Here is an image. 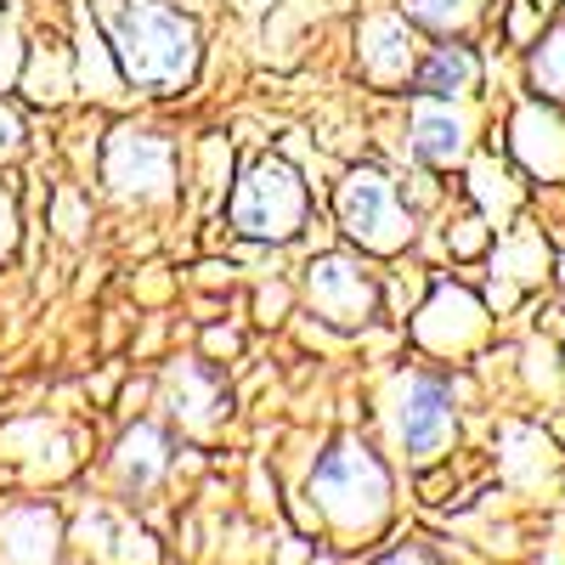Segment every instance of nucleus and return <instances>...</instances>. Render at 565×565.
I'll use <instances>...</instances> for the list:
<instances>
[{
  "mask_svg": "<svg viewBox=\"0 0 565 565\" xmlns=\"http://www.w3.org/2000/svg\"><path fill=\"white\" fill-rule=\"evenodd\" d=\"M108 52L141 97H175L199 74V23L164 0H90Z\"/></svg>",
  "mask_w": 565,
  "mask_h": 565,
  "instance_id": "1",
  "label": "nucleus"
},
{
  "mask_svg": "<svg viewBox=\"0 0 565 565\" xmlns=\"http://www.w3.org/2000/svg\"><path fill=\"white\" fill-rule=\"evenodd\" d=\"M362 40H367V52H362V74L367 79L396 85V79L413 74V34H407L402 18H373L362 29Z\"/></svg>",
  "mask_w": 565,
  "mask_h": 565,
  "instance_id": "13",
  "label": "nucleus"
},
{
  "mask_svg": "<svg viewBox=\"0 0 565 565\" xmlns=\"http://www.w3.org/2000/svg\"><path fill=\"white\" fill-rule=\"evenodd\" d=\"M232 232L255 244H295L306 221H311V193L306 181L282 164V159H260L244 170V181L232 186Z\"/></svg>",
  "mask_w": 565,
  "mask_h": 565,
  "instance_id": "3",
  "label": "nucleus"
},
{
  "mask_svg": "<svg viewBox=\"0 0 565 565\" xmlns=\"http://www.w3.org/2000/svg\"><path fill=\"white\" fill-rule=\"evenodd\" d=\"M469 148V125L452 114V108H430L424 103L413 114V159L430 164V170H452Z\"/></svg>",
  "mask_w": 565,
  "mask_h": 565,
  "instance_id": "12",
  "label": "nucleus"
},
{
  "mask_svg": "<svg viewBox=\"0 0 565 565\" xmlns=\"http://www.w3.org/2000/svg\"><path fill=\"white\" fill-rule=\"evenodd\" d=\"M413 97H463V90H476V79H481V63H476V52L469 45H458V40H447V45H430L418 63H413Z\"/></svg>",
  "mask_w": 565,
  "mask_h": 565,
  "instance_id": "10",
  "label": "nucleus"
},
{
  "mask_svg": "<svg viewBox=\"0 0 565 565\" xmlns=\"http://www.w3.org/2000/svg\"><path fill=\"white\" fill-rule=\"evenodd\" d=\"M63 526L52 503H18L0 514V565H57Z\"/></svg>",
  "mask_w": 565,
  "mask_h": 565,
  "instance_id": "8",
  "label": "nucleus"
},
{
  "mask_svg": "<svg viewBox=\"0 0 565 565\" xmlns=\"http://www.w3.org/2000/svg\"><path fill=\"white\" fill-rule=\"evenodd\" d=\"M334 215H340V232L362 255H396L413 238V210L402 204V186L380 164H356L340 181Z\"/></svg>",
  "mask_w": 565,
  "mask_h": 565,
  "instance_id": "4",
  "label": "nucleus"
},
{
  "mask_svg": "<svg viewBox=\"0 0 565 565\" xmlns=\"http://www.w3.org/2000/svg\"><path fill=\"white\" fill-rule=\"evenodd\" d=\"M170 469V436L159 424H130L114 447V476L125 492H153Z\"/></svg>",
  "mask_w": 565,
  "mask_h": 565,
  "instance_id": "9",
  "label": "nucleus"
},
{
  "mask_svg": "<svg viewBox=\"0 0 565 565\" xmlns=\"http://www.w3.org/2000/svg\"><path fill=\"white\" fill-rule=\"evenodd\" d=\"M487 12V0H407V18L436 29V34H463L476 29V18Z\"/></svg>",
  "mask_w": 565,
  "mask_h": 565,
  "instance_id": "15",
  "label": "nucleus"
},
{
  "mask_svg": "<svg viewBox=\"0 0 565 565\" xmlns=\"http://www.w3.org/2000/svg\"><path fill=\"white\" fill-rule=\"evenodd\" d=\"M532 90H537L543 103H559L565 108V23L548 29L532 45Z\"/></svg>",
  "mask_w": 565,
  "mask_h": 565,
  "instance_id": "14",
  "label": "nucleus"
},
{
  "mask_svg": "<svg viewBox=\"0 0 565 565\" xmlns=\"http://www.w3.org/2000/svg\"><path fill=\"white\" fill-rule=\"evenodd\" d=\"M18 153H23V125L7 103H0V159H18Z\"/></svg>",
  "mask_w": 565,
  "mask_h": 565,
  "instance_id": "16",
  "label": "nucleus"
},
{
  "mask_svg": "<svg viewBox=\"0 0 565 565\" xmlns=\"http://www.w3.org/2000/svg\"><path fill=\"white\" fill-rule=\"evenodd\" d=\"M391 430L407 463H436L452 436H458V413H452V385L436 373H402L391 391Z\"/></svg>",
  "mask_w": 565,
  "mask_h": 565,
  "instance_id": "5",
  "label": "nucleus"
},
{
  "mask_svg": "<svg viewBox=\"0 0 565 565\" xmlns=\"http://www.w3.org/2000/svg\"><path fill=\"white\" fill-rule=\"evenodd\" d=\"M311 498L340 532H373L391 509V469L380 463L367 441L340 436L317 463H311Z\"/></svg>",
  "mask_w": 565,
  "mask_h": 565,
  "instance_id": "2",
  "label": "nucleus"
},
{
  "mask_svg": "<svg viewBox=\"0 0 565 565\" xmlns=\"http://www.w3.org/2000/svg\"><path fill=\"white\" fill-rule=\"evenodd\" d=\"M170 413H175L181 424H193V430L215 424V418L226 413V385H221V373L204 367V362L170 367Z\"/></svg>",
  "mask_w": 565,
  "mask_h": 565,
  "instance_id": "11",
  "label": "nucleus"
},
{
  "mask_svg": "<svg viewBox=\"0 0 565 565\" xmlns=\"http://www.w3.org/2000/svg\"><path fill=\"white\" fill-rule=\"evenodd\" d=\"M18 249V210H12V199L0 193V260H7Z\"/></svg>",
  "mask_w": 565,
  "mask_h": 565,
  "instance_id": "17",
  "label": "nucleus"
},
{
  "mask_svg": "<svg viewBox=\"0 0 565 565\" xmlns=\"http://www.w3.org/2000/svg\"><path fill=\"white\" fill-rule=\"evenodd\" d=\"M306 300L334 328H362V322H373V311H380V282H373V271L362 266V255L334 249V255H317L306 266Z\"/></svg>",
  "mask_w": 565,
  "mask_h": 565,
  "instance_id": "7",
  "label": "nucleus"
},
{
  "mask_svg": "<svg viewBox=\"0 0 565 565\" xmlns=\"http://www.w3.org/2000/svg\"><path fill=\"white\" fill-rule=\"evenodd\" d=\"M103 175L119 199H136V204H164L175 193V148L159 136V130H114L108 141V159H103Z\"/></svg>",
  "mask_w": 565,
  "mask_h": 565,
  "instance_id": "6",
  "label": "nucleus"
}]
</instances>
